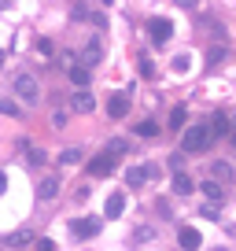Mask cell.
<instances>
[{
  "instance_id": "20",
  "label": "cell",
  "mask_w": 236,
  "mask_h": 251,
  "mask_svg": "<svg viewBox=\"0 0 236 251\" xmlns=\"http://www.w3.org/2000/svg\"><path fill=\"white\" fill-rule=\"evenodd\" d=\"M107 151H111L115 159H122V155L129 151V144H126V141H107Z\"/></svg>"
},
{
  "instance_id": "30",
  "label": "cell",
  "mask_w": 236,
  "mask_h": 251,
  "mask_svg": "<svg viewBox=\"0 0 236 251\" xmlns=\"http://www.w3.org/2000/svg\"><path fill=\"white\" fill-rule=\"evenodd\" d=\"M233 122H236V115H233Z\"/></svg>"
},
{
  "instance_id": "11",
  "label": "cell",
  "mask_w": 236,
  "mask_h": 251,
  "mask_svg": "<svg viewBox=\"0 0 236 251\" xmlns=\"http://www.w3.org/2000/svg\"><path fill=\"white\" fill-rule=\"evenodd\" d=\"M37 196L41 200H55V196H59V177H45L37 185Z\"/></svg>"
},
{
  "instance_id": "7",
  "label": "cell",
  "mask_w": 236,
  "mask_h": 251,
  "mask_svg": "<svg viewBox=\"0 0 236 251\" xmlns=\"http://www.w3.org/2000/svg\"><path fill=\"white\" fill-rule=\"evenodd\" d=\"M177 240H181V248H185V251H196L199 244H203V236H199L192 226H181V229H177Z\"/></svg>"
},
{
  "instance_id": "24",
  "label": "cell",
  "mask_w": 236,
  "mask_h": 251,
  "mask_svg": "<svg viewBox=\"0 0 236 251\" xmlns=\"http://www.w3.org/2000/svg\"><path fill=\"white\" fill-rule=\"evenodd\" d=\"M0 115H11V118H19V103H15V100H0Z\"/></svg>"
},
{
  "instance_id": "8",
  "label": "cell",
  "mask_w": 236,
  "mask_h": 251,
  "mask_svg": "<svg viewBox=\"0 0 236 251\" xmlns=\"http://www.w3.org/2000/svg\"><path fill=\"white\" fill-rule=\"evenodd\" d=\"M126 111H129V96L126 93H118V96L107 100V115L111 118H126Z\"/></svg>"
},
{
  "instance_id": "3",
  "label": "cell",
  "mask_w": 236,
  "mask_h": 251,
  "mask_svg": "<svg viewBox=\"0 0 236 251\" xmlns=\"http://www.w3.org/2000/svg\"><path fill=\"white\" fill-rule=\"evenodd\" d=\"M155 174H159L155 163H141V166H133V170L126 174V185H129V188H141V185H148Z\"/></svg>"
},
{
  "instance_id": "27",
  "label": "cell",
  "mask_w": 236,
  "mask_h": 251,
  "mask_svg": "<svg viewBox=\"0 0 236 251\" xmlns=\"http://www.w3.org/2000/svg\"><path fill=\"white\" fill-rule=\"evenodd\" d=\"M37 251H55V244L52 240H37Z\"/></svg>"
},
{
  "instance_id": "13",
  "label": "cell",
  "mask_w": 236,
  "mask_h": 251,
  "mask_svg": "<svg viewBox=\"0 0 236 251\" xmlns=\"http://www.w3.org/2000/svg\"><path fill=\"white\" fill-rule=\"evenodd\" d=\"M81 59H85V67H96V63L103 59V48H100V41H93V45L85 48V55H81Z\"/></svg>"
},
{
  "instance_id": "23",
  "label": "cell",
  "mask_w": 236,
  "mask_h": 251,
  "mask_svg": "<svg viewBox=\"0 0 236 251\" xmlns=\"http://www.w3.org/2000/svg\"><path fill=\"white\" fill-rule=\"evenodd\" d=\"M137 133H141V137H155V133H159V126L148 118V122H141V126H137Z\"/></svg>"
},
{
  "instance_id": "12",
  "label": "cell",
  "mask_w": 236,
  "mask_h": 251,
  "mask_svg": "<svg viewBox=\"0 0 236 251\" xmlns=\"http://www.w3.org/2000/svg\"><path fill=\"white\" fill-rule=\"evenodd\" d=\"M192 188H196V185H192V177H189V174H181V170L173 174V192H177V196H189Z\"/></svg>"
},
{
  "instance_id": "16",
  "label": "cell",
  "mask_w": 236,
  "mask_h": 251,
  "mask_svg": "<svg viewBox=\"0 0 236 251\" xmlns=\"http://www.w3.org/2000/svg\"><path fill=\"white\" fill-rule=\"evenodd\" d=\"M185 122H189V111H185V107H173L170 111V129H185Z\"/></svg>"
},
{
  "instance_id": "17",
  "label": "cell",
  "mask_w": 236,
  "mask_h": 251,
  "mask_svg": "<svg viewBox=\"0 0 236 251\" xmlns=\"http://www.w3.org/2000/svg\"><path fill=\"white\" fill-rule=\"evenodd\" d=\"M211 174H214V181H229V177H233V166H229V163H221V159H218V163L211 166Z\"/></svg>"
},
{
  "instance_id": "26",
  "label": "cell",
  "mask_w": 236,
  "mask_h": 251,
  "mask_svg": "<svg viewBox=\"0 0 236 251\" xmlns=\"http://www.w3.org/2000/svg\"><path fill=\"white\" fill-rule=\"evenodd\" d=\"M173 71L185 74V71H189V59H185V55H177V59H173Z\"/></svg>"
},
{
  "instance_id": "14",
  "label": "cell",
  "mask_w": 236,
  "mask_h": 251,
  "mask_svg": "<svg viewBox=\"0 0 236 251\" xmlns=\"http://www.w3.org/2000/svg\"><path fill=\"white\" fill-rule=\"evenodd\" d=\"M229 115H214V122H211V137H225L229 133Z\"/></svg>"
},
{
  "instance_id": "22",
  "label": "cell",
  "mask_w": 236,
  "mask_h": 251,
  "mask_svg": "<svg viewBox=\"0 0 236 251\" xmlns=\"http://www.w3.org/2000/svg\"><path fill=\"white\" fill-rule=\"evenodd\" d=\"M137 67H141V74H144V78H151V74H155V63H151L148 55H141V59H137Z\"/></svg>"
},
{
  "instance_id": "18",
  "label": "cell",
  "mask_w": 236,
  "mask_h": 251,
  "mask_svg": "<svg viewBox=\"0 0 236 251\" xmlns=\"http://www.w3.org/2000/svg\"><path fill=\"white\" fill-rule=\"evenodd\" d=\"M71 81L74 85H89V67H71Z\"/></svg>"
},
{
  "instance_id": "1",
  "label": "cell",
  "mask_w": 236,
  "mask_h": 251,
  "mask_svg": "<svg viewBox=\"0 0 236 251\" xmlns=\"http://www.w3.org/2000/svg\"><path fill=\"white\" fill-rule=\"evenodd\" d=\"M211 141H214V137H211V126H192V129H185L181 148L189 151V155H196V151H203Z\"/></svg>"
},
{
  "instance_id": "4",
  "label": "cell",
  "mask_w": 236,
  "mask_h": 251,
  "mask_svg": "<svg viewBox=\"0 0 236 251\" xmlns=\"http://www.w3.org/2000/svg\"><path fill=\"white\" fill-rule=\"evenodd\" d=\"M115 163L118 159L111 155V151H100L96 159H89V174H93V177H107V174H115Z\"/></svg>"
},
{
  "instance_id": "15",
  "label": "cell",
  "mask_w": 236,
  "mask_h": 251,
  "mask_svg": "<svg viewBox=\"0 0 236 251\" xmlns=\"http://www.w3.org/2000/svg\"><path fill=\"white\" fill-rule=\"evenodd\" d=\"M203 196L211 200V203H218L225 192H221V181H203Z\"/></svg>"
},
{
  "instance_id": "10",
  "label": "cell",
  "mask_w": 236,
  "mask_h": 251,
  "mask_svg": "<svg viewBox=\"0 0 236 251\" xmlns=\"http://www.w3.org/2000/svg\"><path fill=\"white\" fill-rule=\"evenodd\" d=\"M103 211H107V218H118V214L126 211V192H111V196H107V207H103Z\"/></svg>"
},
{
  "instance_id": "29",
  "label": "cell",
  "mask_w": 236,
  "mask_h": 251,
  "mask_svg": "<svg viewBox=\"0 0 236 251\" xmlns=\"http://www.w3.org/2000/svg\"><path fill=\"white\" fill-rule=\"evenodd\" d=\"M0 63H4V52H0Z\"/></svg>"
},
{
  "instance_id": "9",
  "label": "cell",
  "mask_w": 236,
  "mask_h": 251,
  "mask_svg": "<svg viewBox=\"0 0 236 251\" xmlns=\"http://www.w3.org/2000/svg\"><path fill=\"white\" fill-rule=\"evenodd\" d=\"M71 107L78 111V115H93V107H96V100H93V93H74V100H71Z\"/></svg>"
},
{
  "instance_id": "2",
  "label": "cell",
  "mask_w": 236,
  "mask_h": 251,
  "mask_svg": "<svg viewBox=\"0 0 236 251\" xmlns=\"http://www.w3.org/2000/svg\"><path fill=\"white\" fill-rule=\"evenodd\" d=\"M15 96H19V100H30V103H37V100H41L37 78H30V74H19V78H15Z\"/></svg>"
},
{
  "instance_id": "21",
  "label": "cell",
  "mask_w": 236,
  "mask_h": 251,
  "mask_svg": "<svg viewBox=\"0 0 236 251\" xmlns=\"http://www.w3.org/2000/svg\"><path fill=\"white\" fill-rule=\"evenodd\" d=\"M23 144H26V159H30L33 166H41V163H45V151H41V148H30V141H23Z\"/></svg>"
},
{
  "instance_id": "25",
  "label": "cell",
  "mask_w": 236,
  "mask_h": 251,
  "mask_svg": "<svg viewBox=\"0 0 236 251\" xmlns=\"http://www.w3.org/2000/svg\"><path fill=\"white\" fill-rule=\"evenodd\" d=\"M221 59H225V48H211V52H207V63H211V67H218Z\"/></svg>"
},
{
  "instance_id": "6",
  "label": "cell",
  "mask_w": 236,
  "mask_h": 251,
  "mask_svg": "<svg viewBox=\"0 0 236 251\" xmlns=\"http://www.w3.org/2000/svg\"><path fill=\"white\" fill-rule=\"evenodd\" d=\"M100 226H103L100 218H74V222H71V233L78 236V240H85V236H96V233H100Z\"/></svg>"
},
{
  "instance_id": "28",
  "label": "cell",
  "mask_w": 236,
  "mask_h": 251,
  "mask_svg": "<svg viewBox=\"0 0 236 251\" xmlns=\"http://www.w3.org/2000/svg\"><path fill=\"white\" fill-rule=\"evenodd\" d=\"M0 192H8V177L4 174H0Z\"/></svg>"
},
{
  "instance_id": "5",
  "label": "cell",
  "mask_w": 236,
  "mask_h": 251,
  "mask_svg": "<svg viewBox=\"0 0 236 251\" xmlns=\"http://www.w3.org/2000/svg\"><path fill=\"white\" fill-rule=\"evenodd\" d=\"M148 33H151V41H155V45H166V41H170V33H173V23L170 19H151L148 23Z\"/></svg>"
},
{
  "instance_id": "19",
  "label": "cell",
  "mask_w": 236,
  "mask_h": 251,
  "mask_svg": "<svg viewBox=\"0 0 236 251\" xmlns=\"http://www.w3.org/2000/svg\"><path fill=\"white\" fill-rule=\"evenodd\" d=\"M59 163H63V166H74V163H81V148H67L63 155H59Z\"/></svg>"
}]
</instances>
